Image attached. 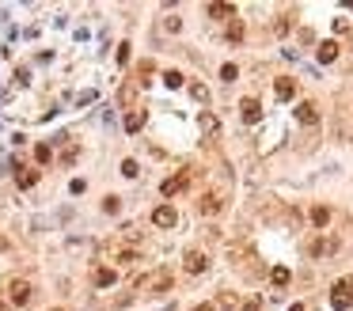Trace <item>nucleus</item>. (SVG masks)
Instances as JSON below:
<instances>
[{"instance_id": "1", "label": "nucleus", "mask_w": 353, "mask_h": 311, "mask_svg": "<svg viewBox=\"0 0 353 311\" xmlns=\"http://www.w3.org/2000/svg\"><path fill=\"white\" fill-rule=\"evenodd\" d=\"M190 182H194V167H182L179 175H171V179H164V186H160V194H164V198H175V194H182V190H186Z\"/></svg>"}, {"instance_id": "2", "label": "nucleus", "mask_w": 353, "mask_h": 311, "mask_svg": "<svg viewBox=\"0 0 353 311\" xmlns=\"http://www.w3.org/2000/svg\"><path fill=\"white\" fill-rule=\"evenodd\" d=\"M164 288H171V269H156L137 281V292H164Z\"/></svg>"}, {"instance_id": "3", "label": "nucleus", "mask_w": 353, "mask_h": 311, "mask_svg": "<svg viewBox=\"0 0 353 311\" xmlns=\"http://www.w3.org/2000/svg\"><path fill=\"white\" fill-rule=\"evenodd\" d=\"M31 281H23V277H16V281H8V303H16V307H27L31 303Z\"/></svg>"}, {"instance_id": "4", "label": "nucleus", "mask_w": 353, "mask_h": 311, "mask_svg": "<svg viewBox=\"0 0 353 311\" xmlns=\"http://www.w3.org/2000/svg\"><path fill=\"white\" fill-rule=\"evenodd\" d=\"M330 303H334V311H349V303H353V281H342V285H334V296H330Z\"/></svg>"}, {"instance_id": "5", "label": "nucleus", "mask_w": 353, "mask_h": 311, "mask_svg": "<svg viewBox=\"0 0 353 311\" xmlns=\"http://www.w3.org/2000/svg\"><path fill=\"white\" fill-rule=\"evenodd\" d=\"M175 220H179V213H175L171 205H160V209L152 213V224H156V228H175Z\"/></svg>"}, {"instance_id": "6", "label": "nucleus", "mask_w": 353, "mask_h": 311, "mask_svg": "<svg viewBox=\"0 0 353 311\" xmlns=\"http://www.w3.org/2000/svg\"><path fill=\"white\" fill-rule=\"evenodd\" d=\"M205 269H209L205 251H186V273H205Z\"/></svg>"}, {"instance_id": "7", "label": "nucleus", "mask_w": 353, "mask_h": 311, "mask_svg": "<svg viewBox=\"0 0 353 311\" xmlns=\"http://www.w3.org/2000/svg\"><path fill=\"white\" fill-rule=\"evenodd\" d=\"M220 194H201V201H198V213L201 216H213V213H220Z\"/></svg>"}, {"instance_id": "8", "label": "nucleus", "mask_w": 353, "mask_h": 311, "mask_svg": "<svg viewBox=\"0 0 353 311\" xmlns=\"http://www.w3.org/2000/svg\"><path fill=\"white\" fill-rule=\"evenodd\" d=\"M240 110H243V121H251V125L262 118V103H259V99H243Z\"/></svg>"}, {"instance_id": "9", "label": "nucleus", "mask_w": 353, "mask_h": 311, "mask_svg": "<svg viewBox=\"0 0 353 311\" xmlns=\"http://www.w3.org/2000/svg\"><path fill=\"white\" fill-rule=\"evenodd\" d=\"M296 121H300V125H315V121H319L315 103H300V106H296Z\"/></svg>"}, {"instance_id": "10", "label": "nucleus", "mask_w": 353, "mask_h": 311, "mask_svg": "<svg viewBox=\"0 0 353 311\" xmlns=\"http://www.w3.org/2000/svg\"><path fill=\"white\" fill-rule=\"evenodd\" d=\"M91 281H95V285H99V288H106V285H114V281H118V273H114L110 266H95Z\"/></svg>"}, {"instance_id": "11", "label": "nucleus", "mask_w": 353, "mask_h": 311, "mask_svg": "<svg viewBox=\"0 0 353 311\" xmlns=\"http://www.w3.org/2000/svg\"><path fill=\"white\" fill-rule=\"evenodd\" d=\"M274 91H277V99H293V95H296V80H289V76H277Z\"/></svg>"}, {"instance_id": "12", "label": "nucleus", "mask_w": 353, "mask_h": 311, "mask_svg": "<svg viewBox=\"0 0 353 311\" xmlns=\"http://www.w3.org/2000/svg\"><path fill=\"white\" fill-rule=\"evenodd\" d=\"M209 16H213V19H236V8H232V4H209Z\"/></svg>"}, {"instance_id": "13", "label": "nucleus", "mask_w": 353, "mask_h": 311, "mask_svg": "<svg viewBox=\"0 0 353 311\" xmlns=\"http://www.w3.org/2000/svg\"><path fill=\"white\" fill-rule=\"evenodd\" d=\"M315 57L323 61V65H330V61L338 57V42H323V46H319V50H315Z\"/></svg>"}, {"instance_id": "14", "label": "nucleus", "mask_w": 353, "mask_h": 311, "mask_svg": "<svg viewBox=\"0 0 353 311\" xmlns=\"http://www.w3.org/2000/svg\"><path fill=\"white\" fill-rule=\"evenodd\" d=\"M16 179H19V186H23V190H31V186L38 182V171H31V167H19Z\"/></svg>"}, {"instance_id": "15", "label": "nucleus", "mask_w": 353, "mask_h": 311, "mask_svg": "<svg viewBox=\"0 0 353 311\" xmlns=\"http://www.w3.org/2000/svg\"><path fill=\"white\" fill-rule=\"evenodd\" d=\"M330 251H334V239H323V235L311 239V254H315V258H319V254H330Z\"/></svg>"}, {"instance_id": "16", "label": "nucleus", "mask_w": 353, "mask_h": 311, "mask_svg": "<svg viewBox=\"0 0 353 311\" xmlns=\"http://www.w3.org/2000/svg\"><path fill=\"white\" fill-rule=\"evenodd\" d=\"M141 125H145V110H130V114H126V129H130V133H137Z\"/></svg>"}, {"instance_id": "17", "label": "nucleus", "mask_w": 353, "mask_h": 311, "mask_svg": "<svg viewBox=\"0 0 353 311\" xmlns=\"http://www.w3.org/2000/svg\"><path fill=\"white\" fill-rule=\"evenodd\" d=\"M289 277H293V273H289V266H277L274 273H270V281H274L277 288H285V285H289Z\"/></svg>"}, {"instance_id": "18", "label": "nucleus", "mask_w": 353, "mask_h": 311, "mask_svg": "<svg viewBox=\"0 0 353 311\" xmlns=\"http://www.w3.org/2000/svg\"><path fill=\"white\" fill-rule=\"evenodd\" d=\"M311 220H315V224H319V228H323V224H327V220H330V209H323V205H315V209H311Z\"/></svg>"}, {"instance_id": "19", "label": "nucleus", "mask_w": 353, "mask_h": 311, "mask_svg": "<svg viewBox=\"0 0 353 311\" xmlns=\"http://www.w3.org/2000/svg\"><path fill=\"white\" fill-rule=\"evenodd\" d=\"M228 38H232V42L243 38V19H232V23H228Z\"/></svg>"}, {"instance_id": "20", "label": "nucleus", "mask_w": 353, "mask_h": 311, "mask_svg": "<svg viewBox=\"0 0 353 311\" xmlns=\"http://www.w3.org/2000/svg\"><path fill=\"white\" fill-rule=\"evenodd\" d=\"M122 175H126V179H137V175H141L137 160H126V164H122Z\"/></svg>"}, {"instance_id": "21", "label": "nucleus", "mask_w": 353, "mask_h": 311, "mask_svg": "<svg viewBox=\"0 0 353 311\" xmlns=\"http://www.w3.org/2000/svg\"><path fill=\"white\" fill-rule=\"evenodd\" d=\"M164 84H167V87H182V72H175V69L164 72Z\"/></svg>"}, {"instance_id": "22", "label": "nucleus", "mask_w": 353, "mask_h": 311, "mask_svg": "<svg viewBox=\"0 0 353 311\" xmlns=\"http://www.w3.org/2000/svg\"><path fill=\"white\" fill-rule=\"evenodd\" d=\"M118 209H122V198H114V194H110V198L103 201V213H110V216H114Z\"/></svg>"}, {"instance_id": "23", "label": "nucleus", "mask_w": 353, "mask_h": 311, "mask_svg": "<svg viewBox=\"0 0 353 311\" xmlns=\"http://www.w3.org/2000/svg\"><path fill=\"white\" fill-rule=\"evenodd\" d=\"M236 76H240V69H236V65H224V69H220V80H228V84H232Z\"/></svg>"}, {"instance_id": "24", "label": "nucleus", "mask_w": 353, "mask_h": 311, "mask_svg": "<svg viewBox=\"0 0 353 311\" xmlns=\"http://www.w3.org/2000/svg\"><path fill=\"white\" fill-rule=\"evenodd\" d=\"M50 156H53V152H50V144H38V148H35V160H38V164H46Z\"/></svg>"}, {"instance_id": "25", "label": "nucleus", "mask_w": 353, "mask_h": 311, "mask_svg": "<svg viewBox=\"0 0 353 311\" xmlns=\"http://www.w3.org/2000/svg\"><path fill=\"white\" fill-rule=\"evenodd\" d=\"M118 61H122V65L130 61V42H122V46H118Z\"/></svg>"}, {"instance_id": "26", "label": "nucleus", "mask_w": 353, "mask_h": 311, "mask_svg": "<svg viewBox=\"0 0 353 311\" xmlns=\"http://www.w3.org/2000/svg\"><path fill=\"white\" fill-rule=\"evenodd\" d=\"M201 125H205V133H213V129H216V118H213V114H205V118H201Z\"/></svg>"}, {"instance_id": "27", "label": "nucleus", "mask_w": 353, "mask_h": 311, "mask_svg": "<svg viewBox=\"0 0 353 311\" xmlns=\"http://www.w3.org/2000/svg\"><path fill=\"white\" fill-rule=\"evenodd\" d=\"M259 307H262L259 300H251V303H247V307H243V311H259Z\"/></svg>"}, {"instance_id": "28", "label": "nucleus", "mask_w": 353, "mask_h": 311, "mask_svg": "<svg viewBox=\"0 0 353 311\" xmlns=\"http://www.w3.org/2000/svg\"><path fill=\"white\" fill-rule=\"evenodd\" d=\"M194 311H213V303H198V307H194Z\"/></svg>"}, {"instance_id": "29", "label": "nucleus", "mask_w": 353, "mask_h": 311, "mask_svg": "<svg viewBox=\"0 0 353 311\" xmlns=\"http://www.w3.org/2000/svg\"><path fill=\"white\" fill-rule=\"evenodd\" d=\"M289 311H304V307H300V303H293V307H289Z\"/></svg>"}]
</instances>
